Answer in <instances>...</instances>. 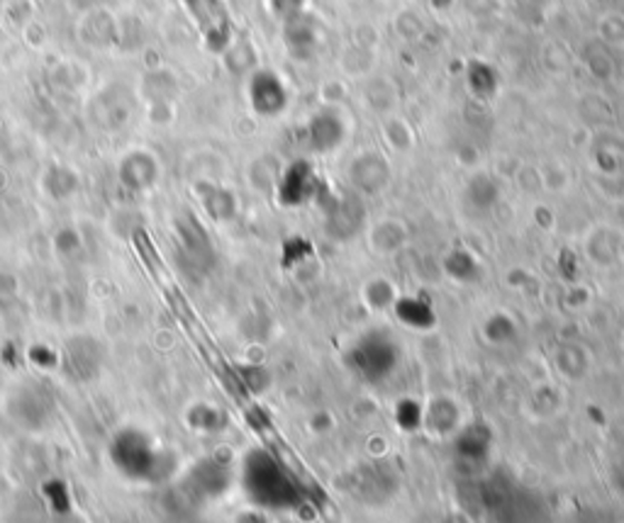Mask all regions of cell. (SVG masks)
Here are the masks:
<instances>
[{
    "label": "cell",
    "instance_id": "cell-7",
    "mask_svg": "<svg viewBox=\"0 0 624 523\" xmlns=\"http://www.w3.org/2000/svg\"><path fill=\"white\" fill-rule=\"evenodd\" d=\"M439 416H441V418H447L445 412H441ZM425 422H427L429 426H432V428H437V431H447V428L457 431V428H459V412H451V414H449V422H441V424H439V422H437V412L427 409V412H425Z\"/></svg>",
    "mask_w": 624,
    "mask_h": 523
},
{
    "label": "cell",
    "instance_id": "cell-6",
    "mask_svg": "<svg viewBox=\"0 0 624 523\" xmlns=\"http://www.w3.org/2000/svg\"><path fill=\"white\" fill-rule=\"evenodd\" d=\"M396 424L402 431H418L425 424L422 404L415 402V399H400L396 404Z\"/></svg>",
    "mask_w": 624,
    "mask_h": 523
},
{
    "label": "cell",
    "instance_id": "cell-1",
    "mask_svg": "<svg viewBox=\"0 0 624 523\" xmlns=\"http://www.w3.org/2000/svg\"><path fill=\"white\" fill-rule=\"evenodd\" d=\"M400 361L402 351L393 334L386 329L363 332L347 351V368L367 385H383L390 381L400 368Z\"/></svg>",
    "mask_w": 624,
    "mask_h": 523
},
{
    "label": "cell",
    "instance_id": "cell-5",
    "mask_svg": "<svg viewBox=\"0 0 624 523\" xmlns=\"http://www.w3.org/2000/svg\"><path fill=\"white\" fill-rule=\"evenodd\" d=\"M396 317L402 322V326L415 332H427L435 329L437 324V312L435 307L425 303L420 297H402L396 303Z\"/></svg>",
    "mask_w": 624,
    "mask_h": 523
},
{
    "label": "cell",
    "instance_id": "cell-3",
    "mask_svg": "<svg viewBox=\"0 0 624 523\" xmlns=\"http://www.w3.org/2000/svg\"><path fill=\"white\" fill-rule=\"evenodd\" d=\"M3 412L8 422L25 434H42L55 418V404L42 387L22 383L8 389L3 397Z\"/></svg>",
    "mask_w": 624,
    "mask_h": 523
},
{
    "label": "cell",
    "instance_id": "cell-2",
    "mask_svg": "<svg viewBox=\"0 0 624 523\" xmlns=\"http://www.w3.org/2000/svg\"><path fill=\"white\" fill-rule=\"evenodd\" d=\"M244 485L256 502L276 509L291 506L293 502H298V494H301V487H298L291 470L279 457L264 451L252 453L250 461H246Z\"/></svg>",
    "mask_w": 624,
    "mask_h": 523
},
{
    "label": "cell",
    "instance_id": "cell-8",
    "mask_svg": "<svg viewBox=\"0 0 624 523\" xmlns=\"http://www.w3.org/2000/svg\"><path fill=\"white\" fill-rule=\"evenodd\" d=\"M0 336H3V317H0Z\"/></svg>",
    "mask_w": 624,
    "mask_h": 523
},
{
    "label": "cell",
    "instance_id": "cell-4",
    "mask_svg": "<svg viewBox=\"0 0 624 523\" xmlns=\"http://www.w3.org/2000/svg\"><path fill=\"white\" fill-rule=\"evenodd\" d=\"M451 448L461 463H486L493 453V431L486 424L461 426L457 428Z\"/></svg>",
    "mask_w": 624,
    "mask_h": 523
}]
</instances>
